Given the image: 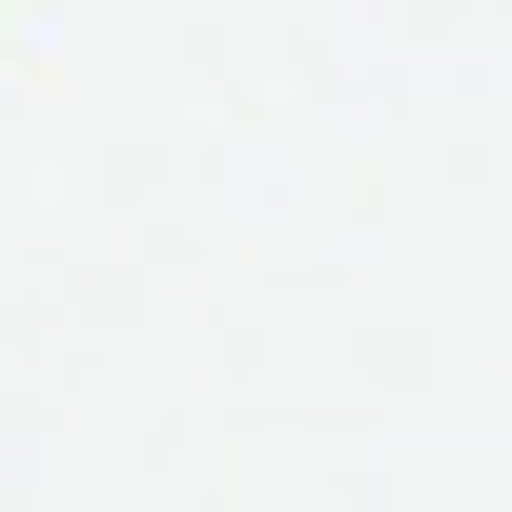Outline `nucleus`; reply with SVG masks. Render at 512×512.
<instances>
[]
</instances>
